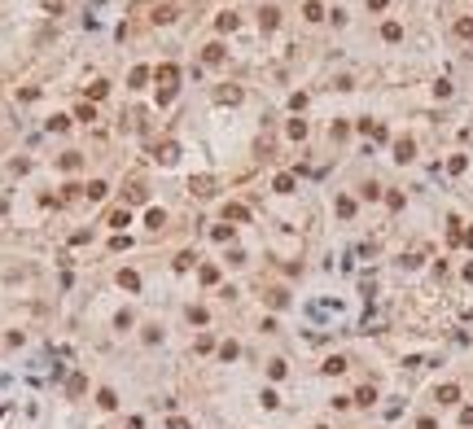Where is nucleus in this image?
Instances as JSON below:
<instances>
[{"label": "nucleus", "mask_w": 473, "mask_h": 429, "mask_svg": "<svg viewBox=\"0 0 473 429\" xmlns=\"http://www.w3.org/2000/svg\"><path fill=\"white\" fill-rule=\"evenodd\" d=\"M438 398H442V403H456V398H460V390H456V385H442Z\"/></svg>", "instance_id": "obj_2"}, {"label": "nucleus", "mask_w": 473, "mask_h": 429, "mask_svg": "<svg viewBox=\"0 0 473 429\" xmlns=\"http://www.w3.org/2000/svg\"><path fill=\"white\" fill-rule=\"evenodd\" d=\"M395 158H399V162H407V158H412V140H399V149H395Z\"/></svg>", "instance_id": "obj_3"}, {"label": "nucleus", "mask_w": 473, "mask_h": 429, "mask_svg": "<svg viewBox=\"0 0 473 429\" xmlns=\"http://www.w3.org/2000/svg\"><path fill=\"white\" fill-rule=\"evenodd\" d=\"M456 35H464V40H469V35H473V18H460V22H456Z\"/></svg>", "instance_id": "obj_4"}, {"label": "nucleus", "mask_w": 473, "mask_h": 429, "mask_svg": "<svg viewBox=\"0 0 473 429\" xmlns=\"http://www.w3.org/2000/svg\"><path fill=\"white\" fill-rule=\"evenodd\" d=\"M289 136H294V140H302V136H307V123L294 119V123H289Z\"/></svg>", "instance_id": "obj_1"}]
</instances>
